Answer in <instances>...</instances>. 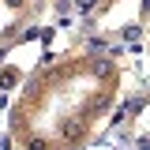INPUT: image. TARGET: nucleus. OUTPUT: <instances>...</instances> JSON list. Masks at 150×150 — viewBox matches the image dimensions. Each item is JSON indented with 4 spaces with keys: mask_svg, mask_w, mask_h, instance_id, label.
<instances>
[{
    "mask_svg": "<svg viewBox=\"0 0 150 150\" xmlns=\"http://www.w3.org/2000/svg\"><path fill=\"white\" fill-rule=\"evenodd\" d=\"M143 105H146V98H143V94L128 98V101H124V116H128V112H143Z\"/></svg>",
    "mask_w": 150,
    "mask_h": 150,
    "instance_id": "f03ea898",
    "label": "nucleus"
},
{
    "mask_svg": "<svg viewBox=\"0 0 150 150\" xmlns=\"http://www.w3.org/2000/svg\"><path fill=\"white\" fill-rule=\"evenodd\" d=\"M135 146H139V150H150V139H135Z\"/></svg>",
    "mask_w": 150,
    "mask_h": 150,
    "instance_id": "1a4fd4ad",
    "label": "nucleus"
},
{
    "mask_svg": "<svg viewBox=\"0 0 150 150\" xmlns=\"http://www.w3.org/2000/svg\"><path fill=\"white\" fill-rule=\"evenodd\" d=\"M101 49H105V41H101V38H90V41H86V53H101Z\"/></svg>",
    "mask_w": 150,
    "mask_h": 150,
    "instance_id": "39448f33",
    "label": "nucleus"
},
{
    "mask_svg": "<svg viewBox=\"0 0 150 150\" xmlns=\"http://www.w3.org/2000/svg\"><path fill=\"white\" fill-rule=\"evenodd\" d=\"M105 109H109V98H101V94H94L90 101H86V109H83V116H101Z\"/></svg>",
    "mask_w": 150,
    "mask_h": 150,
    "instance_id": "f257e3e1",
    "label": "nucleus"
},
{
    "mask_svg": "<svg viewBox=\"0 0 150 150\" xmlns=\"http://www.w3.org/2000/svg\"><path fill=\"white\" fill-rule=\"evenodd\" d=\"M120 34H124V41H139V38H143V26H139V23H128Z\"/></svg>",
    "mask_w": 150,
    "mask_h": 150,
    "instance_id": "20e7f679",
    "label": "nucleus"
},
{
    "mask_svg": "<svg viewBox=\"0 0 150 150\" xmlns=\"http://www.w3.org/2000/svg\"><path fill=\"white\" fill-rule=\"evenodd\" d=\"M45 146H49L45 139H30V150H45Z\"/></svg>",
    "mask_w": 150,
    "mask_h": 150,
    "instance_id": "0eeeda50",
    "label": "nucleus"
},
{
    "mask_svg": "<svg viewBox=\"0 0 150 150\" xmlns=\"http://www.w3.org/2000/svg\"><path fill=\"white\" fill-rule=\"evenodd\" d=\"M15 83H19V71H11V68H8V71H0V90H11Z\"/></svg>",
    "mask_w": 150,
    "mask_h": 150,
    "instance_id": "7ed1b4c3",
    "label": "nucleus"
},
{
    "mask_svg": "<svg viewBox=\"0 0 150 150\" xmlns=\"http://www.w3.org/2000/svg\"><path fill=\"white\" fill-rule=\"evenodd\" d=\"M143 11H150V0H143Z\"/></svg>",
    "mask_w": 150,
    "mask_h": 150,
    "instance_id": "9b49d317",
    "label": "nucleus"
},
{
    "mask_svg": "<svg viewBox=\"0 0 150 150\" xmlns=\"http://www.w3.org/2000/svg\"><path fill=\"white\" fill-rule=\"evenodd\" d=\"M4 4H8V8H19V4H23V0H4Z\"/></svg>",
    "mask_w": 150,
    "mask_h": 150,
    "instance_id": "9d476101",
    "label": "nucleus"
},
{
    "mask_svg": "<svg viewBox=\"0 0 150 150\" xmlns=\"http://www.w3.org/2000/svg\"><path fill=\"white\" fill-rule=\"evenodd\" d=\"M90 4H94V0H75V8H79V11H86Z\"/></svg>",
    "mask_w": 150,
    "mask_h": 150,
    "instance_id": "6e6552de",
    "label": "nucleus"
},
{
    "mask_svg": "<svg viewBox=\"0 0 150 150\" xmlns=\"http://www.w3.org/2000/svg\"><path fill=\"white\" fill-rule=\"evenodd\" d=\"M23 38H26V41H34V38H41V30H38V26H26V30H23Z\"/></svg>",
    "mask_w": 150,
    "mask_h": 150,
    "instance_id": "423d86ee",
    "label": "nucleus"
}]
</instances>
